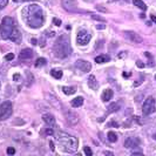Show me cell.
Segmentation results:
<instances>
[{"instance_id":"5bb4252c","label":"cell","mask_w":156,"mask_h":156,"mask_svg":"<svg viewBox=\"0 0 156 156\" xmlns=\"http://www.w3.org/2000/svg\"><path fill=\"white\" fill-rule=\"evenodd\" d=\"M33 51L31 49V48H25V49H22L21 52H20V54H19V58L21 59V60H27V59H31L32 56H33Z\"/></svg>"},{"instance_id":"f546056e","label":"cell","mask_w":156,"mask_h":156,"mask_svg":"<svg viewBox=\"0 0 156 156\" xmlns=\"http://www.w3.org/2000/svg\"><path fill=\"white\" fill-rule=\"evenodd\" d=\"M96 10L100 11V12H103V13H107L108 12V10L104 8V7H102V6H96Z\"/></svg>"},{"instance_id":"ac0fdd59","label":"cell","mask_w":156,"mask_h":156,"mask_svg":"<svg viewBox=\"0 0 156 156\" xmlns=\"http://www.w3.org/2000/svg\"><path fill=\"white\" fill-rule=\"evenodd\" d=\"M109 55H107V54H101V55H99V56H96L95 58V62H98V63H106V62H108L109 61Z\"/></svg>"},{"instance_id":"7bdbcfd3","label":"cell","mask_w":156,"mask_h":156,"mask_svg":"<svg viewBox=\"0 0 156 156\" xmlns=\"http://www.w3.org/2000/svg\"><path fill=\"white\" fill-rule=\"evenodd\" d=\"M129 75H130V73H128V74H127V73H123V76H125V77H127V76H129Z\"/></svg>"},{"instance_id":"ee69618b","label":"cell","mask_w":156,"mask_h":156,"mask_svg":"<svg viewBox=\"0 0 156 156\" xmlns=\"http://www.w3.org/2000/svg\"><path fill=\"white\" fill-rule=\"evenodd\" d=\"M154 139H155V140H156V134H155V135H154Z\"/></svg>"},{"instance_id":"f1b7e54d","label":"cell","mask_w":156,"mask_h":156,"mask_svg":"<svg viewBox=\"0 0 156 156\" xmlns=\"http://www.w3.org/2000/svg\"><path fill=\"white\" fill-rule=\"evenodd\" d=\"M5 59H6V61H11V60L14 59V54H13V53H8V54L5 56Z\"/></svg>"},{"instance_id":"30bf717a","label":"cell","mask_w":156,"mask_h":156,"mask_svg":"<svg viewBox=\"0 0 156 156\" xmlns=\"http://www.w3.org/2000/svg\"><path fill=\"white\" fill-rule=\"evenodd\" d=\"M75 67H76L77 69H80L81 72H84V73H88V72H91V69H92L91 62H88V61H86V60H77V61L75 62Z\"/></svg>"},{"instance_id":"7402d4cb","label":"cell","mask_w":156,"mask_h":156,"mask_svg":"<svg viewBox=\"0 0 156 156\" xmlns=\"http://www.w3.org/2000/svg\"><path fill=\"white\" fill-rule=\"evenodd\" d=\"M51 75L55 79H61L62 77V70L61 69H52L51 70Z\"/></svg>"},{"instance_id":"7c38bea8","label":"cell","mask_w":156,"mask_h":156,"mask_svg":"<svg viewBox=\"0 0 156 156\" xmlns=\"http://www.w3.org/2000/svg\"><path fill=\"white\" fill-rule=\"evenodd\" d=\"M140 144H141V141H140V139H137V137H128V139H126V141H125V147H126L127 149L137 148Z\"/></svg>"},{"instance_id":"52a82bcc","label":"cell","mask_w":156,"mask_h":156,"mask_svg":"<svg viewBox=\"0 0 156 156\" xmlns=\"http://www.w3.org/2000/svg\"><path fill=\"white\" fill-rule=\"evenodd\" d=\"M92 39V34H89L86 29H80L77 32V35H76V42L81 45V46H86Z\"/></svg>"},{"instance_id":"4fadbf2b","label":"cell","mask_w":156,"mask_h":156,"mask_svg":"<svg viewBox=\"0 0 156 156\" xmlns=\"http://www.w3.org/2000/svg\"><path fill=\"white\" fill-rule=\"evenodd\" d=\"M10 40L13 41V42L17 44V45L21 44L22 35H21V33H20V31H19L18 28H14V29L12 31V33H11V35H10Z\"/></svg>"},{"instance_id":"44dd1931","label":"cell","mask_w":156,"mask_h":156,"mask_svg":"<svg viewBox=\"0 0 156 156\" xmlns=\"http://www.w3.org/2000/svg\"><path fill=\"white\" fill-rule=\"evenodd\" d=\"M133 4H134L135 6H137L139 8H141L142 11H146V10H147V5L142 1V0H133Z\"/></svg>"},{"instance_id":"cb8c5ba5","label":"cell","mask_w":156,"mask_h":156,"mask_svg":"<svg viewBox=\"0 0 156 156\" xmlns=\"http://www.w3.org/2000/svg\"><path fill=\"white\" fill-rule=\"evenodd\" d=\"M62 92L66 94V95H72L75 93V88L74 87H62Z\"/></svg>"},{"instance_id":"8d00e7d4","label":"cell","mask_w":156,"mask_h":156,"mask_svg":"<svg viewBox=\"0 0 156 156\" xmlns=\"http://www.w3.org/2000/svg\"><path fill=\"white\" fill-rule=\"evenodd\" d=\"M136 65H137L139 67H141V68H143V67H144V65L142 63V61H137V62H136Z\"/></svg>"},{"instance_id":"e575fe53","label":"cell","mask_w":156,"mask_h":156,"mask_svg":"<svg viewBox=\"0 0 156 156\" xmlns=\"http://www.w3.org/2000/svg\"><path fill=\"white\" fill-rule=\"evenodd\" d=\"M150 19H151V21H153V22H155V24H156V15L151 14V15H150Z\"/></svg>"},{"instance_id":"e0dca14e","label":"cell","mask_w":156,"mask_h":156,"mask_svg":"<svg viewBox=\"0 0 156 156\" xmlns=\"http://www.w3.org/2000/svg\"><path fill=\"white\" fill-rule=\"evenodd\" d=\"M113 91L111 89H106L103 93H102V101H104V102H108L109 100H111V98H113Z\"/></svg>"},{"instance_id":"836d02e7","label":"cell","mask_w":156,"mask_h":156,"mask_svg":"<svg viewBox=\"0 0 156 156\" xmlns=\"http://www.w3.org/2000/svg\"><path fill=\"white\" fill-rule=\"evenodd\" d=\"M14 3H24V1H38V0H13Z\"/></svg>"},{"instance_id":"83f0119b","label":"cell","mask_w":156,"mask_h":156,"mask_svg":"<svg viewBox=\"0 0 156 156\" xmlns=\"http://www.w3.org/2000/svg\"><path fill=\"white\" fill-rule=\"evenodd\" d=\"M92 18H93V19H95V20H99V21H106V20H104V18L99 17V15H96V14H92Z\"/></svg>"},{"instance_id":"5b68a950","label":"cell","mask_w":156,"mask_h":156,"mask_svg":"<svg viewBox=\"0 0 156 156\" xmlns=\"http://www.w3.org/2000/svg\"><path fill=\"white\" fill-rule=\"evenodd\" d=\"M13 113V106L10 101H5L0 104V121L8 119Z\"/></svg>"},{"instance_id":"ffe728a7","label":"cell","mask_w":156,"mask_h":156,"mask_svg":"<svg viewBox=\"0 0 156 156\" xmlns=\"http://www.w3.org/2000/svg\"><path fill=\"white\" fill-rule=\"evenodd\" d=\"M120 109V104L119 103H116V102H113L109 104V107L107 108V113H115V111H118Z\"/></svg>"},{"instance_id":"7a4b0ae2","label":"cell","mask_w":156,"mask_h":156,"mask_svg":"<svg viewBox=\"0 0 156 156\" xmlns=\"http://www.w3.org/2000/svg\"><path fill=\"white\" fill-rule=\"evenodd\" d=\"M55 139L58 141V143L60 144L61 149L66 153L73 154L77 150V147H79V141H77L76 137L65 133V132H58L55 134Z\"/></svg>"},{"instance_id":"d6a6232c","label":"cell","mask_w":156,"mask_h":156,"mask_svg":"<svg viewBox=\"0 0 156 156\" xmlns=\"http://www.w3.org/2000/svg\"><path fill=\"white\" fill-rule=\"evenodd\" d=\"M46 134H47V135H53V134H54V130L51 129V128H47V129H46Z\"/></svg>"},{"instance_id":"60d3db41","label":"cell","mask_w":156,"mask_h":156,"mask_svg":"<svg viewBox=\"0 0 156 156\" xmlns=\"http://www.w3.org/2000/svg\"><path fill=\"white\" fill-rule=\"evenodd\" d=\"M108 126H115V127H119V125L118 123H115V122H111L110 125H108Z\"/></svg>"},{"instance_id":"2e32d148","label":"cell","mask_w":156,"mask_h":156,"mask_svg":"<svg viewBox=\"0 0 156 156\" xmlns=\"http://www.w3.org/2000/svg\"><path fill=\"white\" fill-rule=\"evenodd\" d=\"M42 119H44V121L48 126H55V119H54L53 115H51V114H44L42 115Z\"/></svg>"},{"instance_id":"1f68e13d","label":"cell","mask_w":156,"mask_h":156,"mask_svg":"<svg viewBox=\"0 0 156 156\" xmlns=\"http://www.w3.org/2000/svg\"><path fill=\"white\" fill-rule=\"evenodd\" d=\"M53 24L56 25V26H61V20H59L58 18H54L53 19Z\"/></svg>"},{"instance_id":"d4e9b609","label":"cell","mask_w":156,"mask_h":156,"mask_svg":"<svg viewBox=\"0 0 156 156\" xmlns=\"http://www.w3.org/2000/svg\"><path fill=\"white\" fill-rule=\"evenodd\" d=\"M45 65H46V59H44V58H39L35 62L36 67H41V66H45Z\"/></svg>"},{"instance_id":"ab89813d","label":"cell","mask_w":156,"mask_h":156,"mask_svg":"<svg viewBox=\"0 0 156 156\" xmlns=\"http://www.w3.org/2000/svg\"><path fill=\"white\" fill-rule=\"evenodd\" d=\"M103 154H104V155H108V156H113V153H111V151H104Z\"/></svg>"},{"instance_id":"f6af8a7d","label":"cell","mask_w":156,"mask_h":156,"mask_svg":"<svg viewBox=\"0 0 156 156\" xmlns=\"http://www.w3.org/2000/svg\"><path fill=\"white\" fill-rule=\"evenodd\" d=\"M125 1H128V0H125Z\"/></svg>"},{"instance_id":"4dcf8cb0","label":"cell","mask_w":156,"mask_h":156,"mask_svg":"<svg viewBox=\"0 0 156 156\" xmlns=\"http://www.w3.org/2000/svg\"><path fill=\"white\" fill-rule=\"evenodd\" d=\"M7 154H8V155H14V154H15V149L12 148V147H10V148L7 149Z\"/></svg>"},{"instance_id":"b9f144b4","label":"cell","mask_w":156,"mask_h":156,"mask_svg":"<svg viewBox=\"0 0 156 156\" xmlns=\"http://www.w3.org/2000/svg\"><path fill=\"white\" fill-rule=\"evenodd\" d=\"M32 45H36V39H32Z\"/></svg>"},{"instance_id":"277c9868","label":"cell","mask_w":156,"mask_h":156,"mask_svg":"<svg viewBox=\"0 0 156 156\" xmlns=\"http://www.w3.org/2000/svg\"><path fill=\"white\" fill-rule=\"evenodd\" d=\"M15 28L14 20L11 17H4L0 24V34L3 39H10L12 31Z\"/></svg>"},{"instance_id":"74e56055","label":"cell","mask_w":156,"mask_h":156,"mask_svg":"<svg viewBox=\"0 0 156 156\" xmlns=\"http://www.w3.org/2000/svg\"><path fill=\"white\" fill-rule=\"evenodd\" d=\"M49 146H51V150H53V151H54V149H55V147H54V143H53L52 141L49 142Z\"/></svg>"},{"instance_id":"9c48e42d","label":"cell","mask_w":156,"mask_h":156,"mask_svg":"<svg viewBox=\"0 0 156 156\" xmlns=\"http://www.w3.org/2000/svg\"><path fill=\"white\" fill-rule=\"evenodd\" d=\"M66 121L69 126H75L79 122V115L72 110H68V111H66Z\"/></svg>"},{"instance_id":"8fae6325","label":"cell","mask_w":156,"mask_h":156,"mask_svg":"<svg viewBox=\"0 0 156 156\" xmlns=\"http://www.w3.org/2000/svg\"><path fill=\"white\" fill-rule=\"evenodd\" d=\"M125 36L128 39V40H130L132 42H134V44H141L142 42V38L137 33H135L133 31H126Z\"/></svg>"},{"instance_id":"484cf974","label":"cell","mask_w":156,"mask_h":156,"mask_svg":"<svg viewBox=\"0 0 156 156\" xmlns=\"http://www.w3.org/2000/svg\"><path fill=\"white\" fill-rule=\"evenodd\" d=\"M8 4V0H0V10H3L7 6Z\"/></svg>"},{"instance_id":"3957f363","label":"cell","mask_w":156,"mask_h":156,"mask_svg":"<svg viewBox=\"0 0 156 156\" xmlns=\"http://www.w3.org/2000/svg\"><path fill=\"white\" fill-rule=\"evenodd\" d=\"M53 53L58 59H66L72 54L70 41L67 35H60L53 46Z\"/></svg>"},{"instance_id":"6da1fadb","label":"cell","mask_w":156,"mask_h":156,"mask_svg":"<svg viewBox=\"0 0 156 156\" xmlns=\"http://www.w3.org/2000/svg\"><path fill=\"white\" fill-rule=\"evenodd\" d=\"M22 18H24V21L31 28H40L45 21L44 11L41 10L40 6H38L35 4H32L24 8Z\"/></svg>"},{"instance_id":"9a60e30c","label":"cell","mask_w":156,"mask_h":156,"mask_svg":"<svg viewBox=\"0 0 156 156\" xmlns=\"http://www.w3.org/2000/svg\"><path fill=\"white\" fill-rule=\"evenodd\" d=\"M88 86L91 87V89H93V91H98V88H99V84H98L96 77H95L94 75H91V76L88 77Z\"/></svg>"},{"instance_id":"603a6c76","label":"cell","mask_w":156,"mask_h":156,"mask_svg":"<svg viewBox=\"0 0 156 156\" xmlns=\"http://www.w3.org/2000/svg\"><path fill=\"white\" fill-rule=\"evenodd\" d=\"M107 139L109 142H116L118 141V135H116L114 132H109L108 135H107Z\"/></svg>"},{"instance_id":"bcb514c9","label":"cell","mask_w":156,"mask_h":156,"mask_svg":"<svg viewBox=\"0 0 156 156\" xmlns=\"http://www.w3.org/2000/svg\"><path fill=\"white\" fill-rule=\"evenodd\" d=\"M155 79H156V76H155Z\"/></svg>"},{"instance_id":"f35d334b","label":"cell","mask_w":156,"mask_h":156,"mask_svg":"<svg viewBox=\"0 0 156 156\" xmlns=\"http://www.w3.org/2000/svg\"><path fill=\"white\" fill-rule=\"evenodd\" d=\"M13 79H14V80H20V75H19V74H15V75L13 76Z\"/></svg>"},{"instance_id":"d590c367","label":"cell","mask_w":156,"mask_h":156,"mask_svg":"<svg viewBox=\"0 0 156 156\" xmlns=\"http://www.w3.org/2000/svg\"><path fill=\"white\" fill-rule=\"evenodd\" d=\"M96 28H98V29H104V28H106V26H104V25H98V26H96Z\"/></svg>"},{"instance_id":"8992f818","label":"cell","mask_w":156,"mask_h":156,"mask_svg":"<svg viewBox=\"0 0 156 156\" xmlns=\"http://www.w3.org/2000/svg\"><path fill=\"white\" fill-rule=\"evenodd\" d=\"M155 111V99L153 96H149L146 99V101L143 102V106H142V113L144 116L147 115H150Z\"/></svg>"},{"instance_id":"d6986e66","label":"cell","mask_w":156,"mask_h":156,"mask_svg":"<svg viewBox=\"0 0 156 156\" xmlns=\"http://www.w3.org/2000/svg\"><path fill=\"white\" fill-rule=\"evenodd\" d=\"M82 103H84V99H82L81 96H77V98H75L74 100H72V107H74V108L81 107Z\"/></svg>"},{"instance_id":"4316f807","label":"cell","mask_w":156,"mask_h":156,"mask_svg":"<svg viewBox=\"0 0 156 156\" xmlns=\"http://www.w3.org/2000/svg\"><path fill=\"white\" fill-rule=\"evenodd\" d=\"M84 150H85V154H86L87 156H92V155H93V151H92V149H91L89 147H85Z\"/></svg>"},{"instance_id":"ba28073f","label":"cell","mask_w":156,"mask_h":156,"mask_svg":"<svg viewBox=\"0 0 156 156\" xmlns=\"http://www.w3.org/2000/svg\"><path fill=\"white\" fill-rule=\"evenodd\" d=\"M62 7L68 12H77V3L75 0H62L61 1Z\"/></svg>"}]
</instances>
